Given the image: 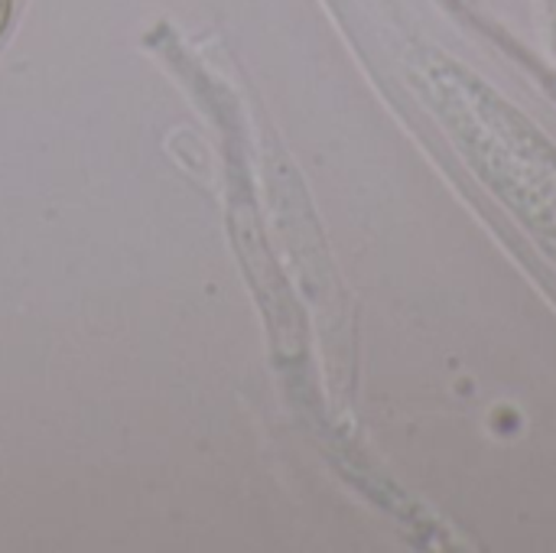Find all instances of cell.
I'll return each mask as SVG.
<instances>
[{"label":"cell","mask_w":556,"mask_h":553,"mask_svg":"<svg viewBox=\"0 0 556 553\" xmlns=\"http://www.w3.org/2000/svg\"><path fill=\"white\" fill-rule=\"evenodd\" d=\"M10 13H13V0H0V33L7 29V23H10Z\"/></svg>","instance_id":"obj_1"}]
</instances>
